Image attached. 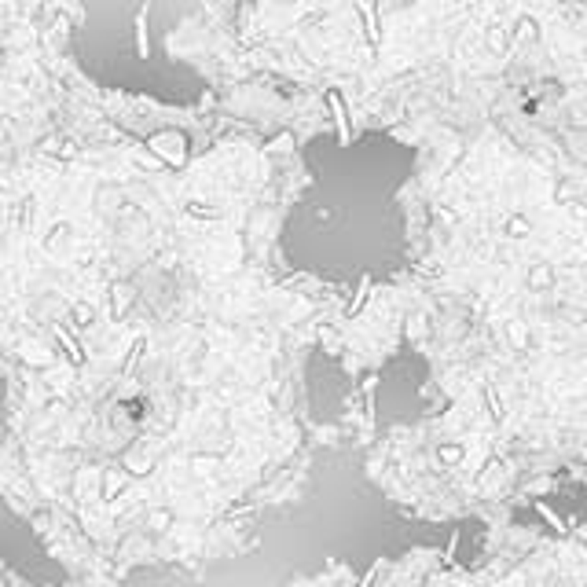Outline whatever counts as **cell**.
<instances>
[{
  "instance_id": "obj_2",
  "label": "cell",
  "mask_w": 587,
  "mask_h": 587,
  "mask_svg": "<svg viewBox=\"0 0 587 587\" xmlns=\"http://www.w3.org/2000/svg\"><path fill=\"white\" fill-rule=\"evenodd\" d=\"M367 290H371V279H364V290H360V294H356V301H352V305L345 308V316H356V308L364 305V297H367Z\"/></svg>"
},
{
  "instance_id": "obj_4",
  "label": "cell",
  "mask_w": 587,
  "mask_h": 587,
  "mask_svg": "<svg viewBox=\"0 0 587 587\" xmlns=\"http://www.w3.org/2000/svg\"><path fill=\"white\" fill-rule=\"evenodd\" d=\"M143 19H147V12H140V19H136V26H140V56H147V30H143Z\"/></svg>"
},
{
  "instance_id": "obj_3",
  "label": "cell",
  "mask_w": 587,
  "mask_h": 587,
  "mask_svg": "<svg viewBox=\"0 0 587 587\" xmlns=\"http://www.w3.org/2000/svg\"><path fill=\"white\" fill-rule=\"evenodd\" d=\"M540 514H543V518H547V521H551V525H554V529H558V532H565V525H562V521H558V514H554V510H551V507H543V503H540Z\"/></svg>"
},
{
  "instance_id": "obj_1",
  "label": "cell",
  "mask_w": 587,
  "mask_h": 587,
  "mask_svg": "<svg viewBox=\"0 0 587 587\" xmlns=\"http://www.w3.org/2000/svg\"><path fill=\"white\" fill-rule=\"evenodd\" d=\"M330 103H334V114H338V129H341V140H349V129H345V111H341V95L330 92Z\"/></svg>"
}]
</instances>
